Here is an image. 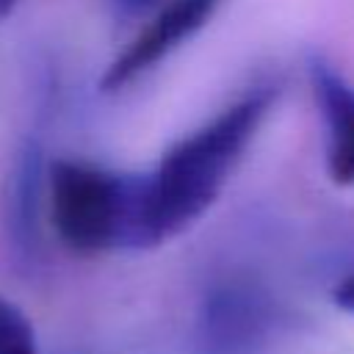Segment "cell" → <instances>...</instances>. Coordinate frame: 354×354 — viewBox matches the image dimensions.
Segmentation results:
<instances>
[{
  "label": "cell",
  "instance_id": "1",
  "mask_svg": "<svg viewBox=\"0 0 354 354\" xmlns=\"http://www.w3.org/2000/svg\"><path fill=\"white\" fill-rule=\"evenodd\" d=\"M274 97L271 86L252 88L163 152L160 163L147 174L149 224L158 246L185 232L218 199L266 122Z\"/></svg>",
  "mask_w": 354,
  "mask_h": 354
},
{
  "label": "cell",
  "instance_id": "2",
  "mask_svg": "<svg viewBox=\"0 0 354 354\" xmlns=\"http://www.w3.org/2000/svg\"><path fill=\"white\" fill-rule=\"evenodd\" d=\"M50 218L77 254L155 249L147 174H122L86 160L50 166Z\"/></svg>",
  "mask_w": 354,
  "mask_h": 354
},
{
  "label": "cell",
  "instance_id": "3",
  "mask_svg": "<svg viewBox=\"0 0 354 354\" xmlns=\"http://www.w3.org/2000/svg\"><path fill=\"white\" fill-rule=\"evenodd\" d=\"M218 6L221 0H166L160 3L155 11H149L147 25L130 39V44L108 64L100 80V88L105 94H113L136 83L141 75H147L163 58H169L180 44H185L194 33H199Z\"/></svg>",
  "mask_w": 354,
  "mask_h": 354
},
{
  "label": "cell",
  "instance_id": "4",
  "mask_svg": "<svg viewBox=\"0 0 354 354\" xmlns=\"http://www.w3.org/2000/svg\"><path fill=\"white\" fill-rule=\"evenodd\" d=\"M307 77L324 124L326 174L337 185H354V86L324 58H307Z\"/></svg>",
  "mask_w": 354,
  "mask_h": 354
},
{
  "label": "cell",
  "instance_id": "5",
  "mask_svg": "<svg viewBox=\"0 0 354 354\" xmlns=\"http://www.w3.org/2000/svg\"><path fill=\"white\" fill-rule=\"evenodd\" d=\"M205 343L210 354H246L271 326V304L246 285H224L205 307Z\"/></svg>",
  "mask_w": 354,
  "mask_h": 354
},
{
  "label": "cell",
  "instance_id": "6",
  "mask_svg": "<svg viewBox=\"0 0 354 354\" xmlns=\"http://www.w3.org/2000/svg\"><path fill=\"white\" fill-rule=\"evenodd\" d=\"M0 354H39L28 315L0 296Z\"/></svg>",
  "mask_w": 354,
  "mask_h": 354
},
{
  "label": "cell",
  "instance_id": "7",
  "mask_svg": "<svg viewBox=\"0 0 354 354\" xmlns=\"http://www.w3.org/2000/svg\"><path fill=\"white\" fill-rule=\"evenodd\" d=\"M160 3H166V0H108L111 11L116 17H141V14L155 11Z\"/></svg>",
  "mask_w": 354,
  "mask_h": 354
},
{
  "label": "cell",
  "instance_id": "8",
  "mask_svg": "<svg viewBox=\"0 0 354 354\" xmlns=\"http://www.w3.org/2000/svg\"><path fill=\"white\" fill-rule=\"evenodd\" d=\"M332 301H335L340 310H346V313L354 315V271L346 274V277L335 285V290H332Z\"/></svg>",
  "mask_w": 354,
  "mask_h": 354
},
{
  "label": "cell",
  "instance_id": "9",
  "mask_svg": "<svg viewBox=\"0 0 354 354\" xmlns=\"http://www.w3.org/2000/svg\"><path fill=\"white\" fill-rule=\"evenodd\" d=\"M14 6H17V0H0V19L8 17L14 11Z\"/></svg>",
  "mask_w": 354,
  "mask_h": 354
}]
</instances>
